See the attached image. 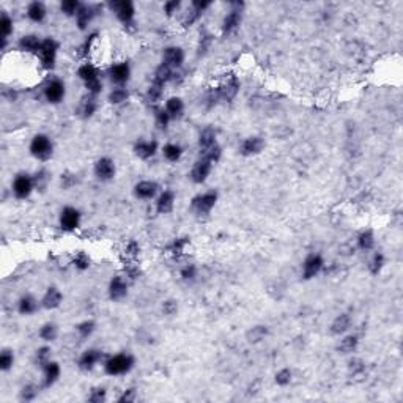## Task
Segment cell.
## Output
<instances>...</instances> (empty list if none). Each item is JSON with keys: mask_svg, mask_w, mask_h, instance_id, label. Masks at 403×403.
I'll list each match as a JSON object with an SVG mask.
<instances>
[{"mask_svg": "<svg viewBox=\"0 0 403 403\" xmlns=\"http://www.w3.org/2000/svg\"><path fill=\"white\" fill-rule=\"evenodd\" d=\"M44 370V388H50L60 377V366L54 361H47L43 366Z\"/></svg>", "mask_w": 403, "mask_h": 403, "instance_id": "cell-23", "label": "cell"}, {"mask_svg": "<svg viewBox=\"0 0 403 403\" xmlns=\"http://www.w3.org/2000/svg\"><path fill=\"white\" fill-rule=\"evenodd\" d=\"M178 312V304L177 301H173V299H167V301H164L162 304V314L167 315V317H172Z\"/></svg>", "mask_w": 403, "mask_h": 403, "instance_id": "cell-52", "label": "cell"}, {"mask_svg": "<svg viewBox=\"0 0 403 403\" xmlns=\"http://www.w3.org/2000/svg\"><path fill=\"white\" fill-rule=\"evenodd\" d=\"M57 334H58V329L54 323H46L39 329V337L46 340V342H52V340H55Z\"/></svg>", "mask_w": 403, "mask_h": 403, "instance_id": "cell-38", "label": "cell"}, {"mask_svg": "<svg viewBox=\"0 0 403 403\" xmlns=\"http://www.w3.org/2000/svg\"><path fill=\"white\" fill-rule=\"evenodd\" d=\"M80 3L77 2V0H65V2H61L60 8H61V11H63L66 16H76L77 11L80 9Z\"/></svg>", "mask_w": 403, "mask_h": 403, "instance_id": "cell-41", "label": "cell"}, {"mask_svg": "<svg viewBox=\"0 0 403 403\" xmlns=\"http://www.w3.org/2000/svg\"><path fill=\"white\" fill-rule=\"evenodd\" d=\"M266 336H268V328L258 325V326H254L252 329L247 331L246 339H247V342H249V344H258V342H262Z\"/></svg>", "mask_w": 403, "mask_h": 403, "instance_id": "cell-34", "label": "cell"}, {"mask_svg": "<svg viewBox=\"0 0 403 403\" xmlns=\"http://www.w3.org/2000/svg\"><path fill=\"white\" fill-rule=\"evenodd\" d=\"M41 44H43V41H41L36 35H25L19 41L20 49L25 50V52H39Z\"/></svg>", "mask_w": 403, "mask_h": 403, "instance_id": "cell-26", "label": "cell"}, {"mask_svg": "<svg viewBox=\"0 0 403 403\" xmlns=\"http://www.w3.org/2000/svg\"><path fill=\"white\" fill-rule=\"evenodd\" d=\"M213 145H216V131L213 128H205L202 132H200V137H199V147L202 151L211 148Z\"/></svg>", "mask_w": 403, "mask_h": 403, "instance_id": "cell-29", "label": "cell"}, {"mask_svg": "<svg viewBox=\"0 0 403 403\" xmlns=\"http://www.w3.org/2000/svg\"><path fill=\"white\" fill-rule=\"evenodd\" d=\"M178 8H180V2H178V0H172V2L164 3V11L167 13L169 16H172L173 13H177Z\"/></svg>", "mask_w": 403, "mask_h": 403, "instance_id": "cell-59", "label": "cell"}, {"mask_svg": "<svg viewBox=\"0 0 403 403\" xmlns=\"http://www.w3.org/2000/svg\"><path fill=\"white\" fill-rule=\"evenodd\" d=\"M156 192H158V184L154 181H148V180H143V181L137 183L136 188H134V194H136V197L143 199V200L153 199L154 195H156Z\"/></svg>", "mask_w": 403, "mask_h": 403, "instance_id": "cell-17", "label": "cell"}, {"mask_svg": "<svg viewBox=\"0 0 403 403\" xmlns=\"http://www.w3.org/2000/svg\"><path fill=\"white\" fill-rule=\"evenodd\" d=\"M265 147V142L262 137H247L241 143V153L244 156H252V154H258Z\"/></svg>", "mask_w": 403, "mask_h": 403, "instance_id": "cell-19", "label": "cell"}, {"mask_svg": "<svg viewBox=\"0 0 403 403\" xmlns=\"http://www.w3.org/2000/svg\"><path fill=\"white\" fill-rule=\"evenodd\" d=\"M358 246L359 249L363 251H370L372 247L375 246V236H374V232L372 230H364L358 236Z\"/></svg>", "mask_w": 403, "mask_h": 403, "instance_id": "cell-36", "label": "cell"}, {"mask_svg": "<svg viewBox=\"0 0 403 403\" xmlns=\"http://www.w3.org/2000/svg\"><path fill=\"white\" fill-rule=\"evenodd\" d=\"M95 14H96V13H95V8H93V6L82 5V6H80V9L77 11V14H76V19H77V25H79V28H80V30L87 28V25L91 22V19H93V16H95Z\"/></svg>", "mask_w": 403, "mask_h": 403, "instance_id": "cell-25", "label": "cell"}, {"mask_svg": "<svg viewBox=\"0 0 403 403\" xmlns=\"http://www.w3.org/2000/svg\"><path fill=\"white\" fill-rule=\"evenodd\" d=\"M169 121H170V115L165 112V109H156V123H158V126L161 129H165L169 126Z\"/></svg>", "mask_w": 403, "mask_h": 403, "instance_id": "cell-51", "label": "cell"}, {"mask_svg": "<svg viewBox=\"0 0 403 403\" xmlns=\"http://www.w3.org/2000/svg\"><path fill=\"white\" fill-rule=\"evenodd\" d=\"M350 325H351V318H350V315L348 314H342V315H339L334 322H333V325H331V331H333V334H344L345 331H348V328H350Z\"/></svg>", "mask_w": 403, "mask_h": 403, "instance_id": "cell-31", "label": "cell"}, {"mask_svg": "<svg viewBox=\"0 0 403 403\" xmlns=\"http://www.w3.org/2000/svg\"><path fill=\"white\" fill-rule=\"evenodd\" d=\"M134 366V359L129 355H115L106 361L104 369L109 375H123L128 374Z\"/></svg>", "mask_w": 403, "mask_h": 403, "instance_id": "cell-1", "label": "cell"}, {"mask_svg": "<svg viewBox=\"0 0 403 403\" xmlns=\"http://www.w3.org/2000/svg\"><path fill=\"white\" fill-rule=\"evenodd\" d=\"M57 43L52 39V38H46L43 41V44L39 47V60H41V65H43L46 69H50L54 68L55 65V57H57Z\"/></svg>", "mask_w": 403, "mask_h": 403, "instance_id": "cell-3", "label": "cell"}, {"mask_svg": "<svg viewBox=\"0 0 403 403\" xmlns=\"http://www.w3.org/2000/svg\"><path fill=\"white\" fill-rule=\"evenodd\" d=\"M101 358H102V353L99 350L90 348V350H87V351L82 353V356L79 359V366H80V369H84V370H91L99 363Z\"/></svg>", "mask_w": 403, "mask_h": 403, "instance_id": "cell-18", "label": "cell"}, {"mask_svg": "<svg viewBox=\"0 0 403 403\" xmlns=\"http://www.w3.org/2000/svg\"><path fill=\"white\" fill-rule=\"evenodd\" d=\"M364 372V363L361 359L355 358V359H351L350 361V374H353V375H361Z\"/></svg>", "mask_w": 403, "mask_h": 403, "instance_id": "cell-54", "label": "cell"}, {"mask_svg": "<svg viewBox=\"0 0 403 403\" xmlns=\"http://www.w3.org/2000/svg\"><path fill=\"white\" fill-rule=\"evenodd\" d=\"M76 177L74 175H71V173H65V175H61V186H63L65 189H69L71 186H73L76 183Z\"/></svg>", "mask_w": 403, "mask_h": 403, "instance_id": "cell-58", "label": "cell"}, {"mask_svg": "<svg viewBox=\"0 0 403 403\" xmlns=\"http://www.w3.org/2000/svg\"><path fill=\"white\" fill-rule=\"evenodd\" d=\"M33 191V180L28 175L20 173L13 181V192L17 199H27Z\"/></svg>", "mask_w": 403, "mask_h": 403, "instance_id": "cell-8", "label": "cell"}, {"mask_svg": "<svg viewBox=\"0 0 403 403\" xmlns=\"http://www.w3.org/2000/svg\"><path fill=\"white\" fill-rule=\"evenodd\" d=\"M184 61V50L178 46H170L164 50V58L162 63L167 65L172 69H177L183 65Z\"/></svg>", "mask_w": 403, "mask_h": 403, "instance_id": "cell-11", "label": "cell"}, {"mask_svg": "<svg viewBox=\"0 0 403 403\" xmlns=\"http://www.w3.org/2000/svg\"><path fill=\"white\" fill-rule=\"evenodd\" d=\"M77 76L84 80V84L88 85V84H93V82H96V80H101L99 79V71L90 65V63H85V65H82L79 69H77Z\"/></svg>", "mask_w": 403, "mask_h": 403, "instance_id": "cell-24", "label": "cell"}, {"mask_svg": "<svg viewBox=\"0 0 403 403\" xmlns=\"http://www.w3.org/2000/svg\"><path fill=\"white\" fill-rule=\"evenodd\" d=\"M128 293V284L121 276H115L109 284V296L113 301H120Z\"/></svg>", "mask_w": 403, "mask_h": 403, "instance_id": "cell-14", "label": "cell"}, {"mask_svg": "<svg viewBox=\"0 0 403 403\" xmlns=\"http://www.w3.org/2000/svg\"><path fill=\"white\" fill-rule=\"evenodd\" d=\"M173 79V69L169 68L167 65H164L161 63L158 66V69L154 71V77H153V82H156V84L159 85H164V84H167L169 80Z\"/></svg>", "mask_w": 403, "mask_h": 403, "instance_id": "cell-30", "label": "cell"}, {"mask_svg": "<svg viewBox=\"0 0 403 403\" xmlns=\"http://www.w3.org/2000/svg\"><path fill=\"white\" fill-rule=\"evenodd\" d=\"M383 266H385V255L381 252H377L374 257H372V260L369 263V270L372 274H378L381 270H383Z\"/></svg>", "mask_w": 403, "mask_h": 403, "instance_id": "cell-40", "label": "cell"}, {"mask_svg": "<svg viewBox=\"0 0 403 403\" xmlns=\"http://www.w3.org/2000/svg\"><path fill=\"white\" fill-rule=\"evenodd\" d=\"M221 154H222V150H221V147L218 145V143H216V145H213L211 148L203 151V156L202 158L208 159L210 162H218L221 159Z\"/></svg>", "mask_w": 403, "mask_h": 403, "instance_id": "cell-45", "label": "cell"}, {"mask_svg": "<svg viewBox=\"0 0 403 403\" xmlns=\"http://www.w3.org/2000/svg\"><path fill=\"white\" fill-rule=\"evenodd\" d=\"M240 90V80L236 79L235 76L229 77L227 80H224L222 84L216 88L214 91V99H221V101H232L236 93Z\"/></svg>", "mask_w": 403, "mask_h": 403, "instance_id": "cell-5", "label": "cell"}, {"mask_svg": "<svg viewBox=\"0 0 403 403\" xmlns=\"http://www.w3.org/2000/svg\"><path fill=\"white\" fill-rule=\"evenodd\" d=\"M88 400L91 403H101L106 400V389L104 388H95L91 389L90 396H88Z\"/></svg>", "mask_w": 403, "mask_h": 403, "instance_id": "cell-50", "label": "cell"}, {"mask_svg": "<svg viewBox=\"0 0 403 403\" xmlns=\"http://www.w3.org/2000/svg\"><path fill=\"white\" fill-rule=\"evenodd\" d=\"M38 394V389L32 385H28L25 388H22V391H20V399L25 400V402H30V400H33Z\"/></svg>", "mask_w": 403, "mask_h": 403, "instance_id": "cell-53", "label": "cell"}, {"mask_svg": "<svg viewBox=\"0 0 403 403\" xmlns=\"http://www.w3.org/2000/svg\"><path fill=\"white\" fill-rule=\"evenodd\" d=\"M27 16H28L30 20H33V22H41V20L46 17V6H44V3H41V2L30 3L28 8H27Z\"/></svg>", "mask_w": 403, "mask_h": 403, "instance_id": "cell-28", "label": "cell"}, {"mask_svg": "<svg viewBox=\"0 0 403 403\" xmlns=\"http://www.w3.org/2000/svg\"><path fill=\"white\" fill-rule=\"evenodd\" d=\"M95 175L101 181H109L115 177V164L110 158H101L95 164Z\"/></svg>", "mask_w": 403, "mask_h": 403, "instance_id": "cell-9", "label": "cell"}, {"mask_svg": "<svg viewBox=\"0 0 403 403\" xmlns=\"http://www.w3.org/2000/svg\"><path fill=\"white\" fill-rule=\"evenodd\" d=\"M139 252H140V247H139V244H137L136 241H131V243L126 246V255H129V257H137Z\"/></svg>", "mask_w": 403, "mask_h": 403, "instance_id": "cell-60", "label": "cell"}, {"mask_svg": "<svg viewBox=\"0 0 403 403\" xmlns=\"http://www.w3.org/2000/svg\"><path fill=\"white\" fill-rule=\"evenodd\" d=\"M109 6L125 25L132 22L134 14H136V9H134L132 2H129V0H117V2H110Z\"/></svg>", "mask_w": 403, "mask_h": 403, "instance_id": "cell-4", "label": "cell"}, {"mask_svg": "<svg viewBox=\"0 0 403 403\" xmlns=\"http://www.w3.org/2000/svg\"><path fill=\"white\" fill-rule=\"evenodd\" d=\"M359 344V340L356 336H347L344 337L342 340H340V344L337 345V351L339 353H342V355H350V353H353V351L356 350Z\"/></svg>", "mask_w": 403, "mask_h": 403, "instance_id": "cell-33", "label": "cell"}, {"mask_svg": "<svg viewBox=\"0 0 403 403\" xmlns=\"http://www.w3.org/2000/svg\"><path fill=\"white\" fill-rule=\"evenodd\" d=\"M80 224V213L73 208V206H66L60 213V227L65 232H73L76 230Z\"/></svg>", "mask_w": 403, "mask_h": 403, "instance_id": "cell-7", "label": "cell"}, {"mask_svg": "<svg viewBox=\"0 0 403 403\" xmlns=\"http://www.w3.org/2000/svg\"><path fill=\"white\" fill-rule=\"evenodd\" d=\"M188 246V238H180V240H175L172 244H170V247H169V252L172 254V255H181L183 252H184V247Z\"/></svg>", "mask_w": 403, "mask_h": 403, "instance_id": "cell-48", "label": "cell"}, {"mask_svg": "<svg viewBox=\"0 0 403 403\" xmlns=\"http://www.w3.org/2000/svg\"><path fill=\"white\" fill-rule=\"evenodd\" d=\"M162 153H164V158L167 159V161L177 162L181 158L183 150H181L180 145H177V143H167V145H164Z\"/></svg>", "mask_w": 403, "mask_h": 403, "instance_id": "cell-35", "label": "cell"}, {"mask_svg": "<svg viewBox=\"0 0 403 403\" xmlns=\"http://www.w3.org/2000/svg\"><path fill=\"white\" fill-rule=\"evenodd\" d=\"M13 363H14V356H13L11 351H8V350L2 351V355H0V369L9 370V369H11V366H13Z\"/></svg>", "mask_w": 403, "mask_h": 403, "instance_id": "cell-49", "label": "cell"}, {"mask_svg": "<svg viewBox=\"0 0 403 403\" xmlns=\"http://www.w3.org/2000/svg\"><path fill=\"white\" fill-rule=\"evenodd\" d=\"M134 400H136V391H134V389L125 391L118 399L120 403H129V402H134Z\"/></svg>", "mask_w": 403, "mask_h": 403, "instance_id": "cell-57", "label": "cell"}, {"mask_svg": "<svg viewBox=\"0 0 403 403\" xmlns=\"http://www.w3.org/2000/svg\"><path fill=\"white\" fill-rule=\"evenodd\" d=\"M49 358H50V348H47V347H41L38 351H36V359H38V363L39 364H46L47 361H49Z\"/></svg>", "mask_w": 403, "mask_h": 403, "instance_id": "cell-55", "label": "cell"}, {"mask_svg": "<svg viewBox=\"0 0 403 403\" xmlns=\"http://www.w3.org/2000/svg\"><path fill=\"white\" fill-rule=\"evenodd\" d=\"M183 110H184V104H183L181 98H178V96H172V98H169L167 101H165V112L169 113L170 118H177V117H180L181 113H183Z\"/></svg>", "mask_w": 403, "mask_h": 403, "instance_id": "cell-27", "label": "cell"}, {"mask_svg": "<svg viewBox=\"0 0 403 403\" xmlns=\"http://www.w3.org/2000/svg\"><path fill=\"white\" fill-rule=\"evenodd\" d=\"M158 151V143L154 140H140L134 145V153L140 159H150Z\"/></svg>", "mask_w": 403, "mask_h": 403, "instance_id": "cell-15", "label": "cell"}, {"mask_svg": "<svg viewBox=\"0 0 403 403\" xmlns=\"http://www.w3.org/2000/svg\"><path fill=\"white\" fill-rule=\"evenodd\" d=\"M195 274H197V270H195L194 265H186L181 270V277L184 279V281H192Z\"/></svg>", "mask_w": 403, "mask_h": 403, "instance_id": "cell-56", "label": "cell"}, {"mask_svg": "<svg viewBox=\"0 0 403 403\" xmlns=\"http://www.w3.org/2000/svg\"><path fill=\"white\" fill-rule=\"evenodd\" d=\"M241 24V13L240 9H233L229 14L224 17V22H222V32L224 35H229L232 32H235L236 28L240 27Z\"/></svg>", "mask_w": 403, "mask_h": 403, "instance_id": "cell-21", "label": "cell"}, {"mask_svg": "<svg viewBox=\"0 0 403 403\" xmlns=\"http://www.w3.org/2000/svg\"><path fill=\"white\" fill-rule=\"evenodd\" d=\"M323 258L322 255H318V254H312V255H309L306 258V262L303 265V274H304V279H312L315 277L320 271L323 270Z\"/></svg>", "mask_w": 403, "mask_h": 403, "instance_id": "cell-12", "label": "cell"}, {"mask_svg": "<svg viewBox=\"0 0 403 403\" xmlns=\"http://www.w3.org/2000/svg\"><path fill=\"white\" fill-rule=\"evenodd\" d=\"M292 377H293V374H292L290 369H282L276 374V383L279 386H287V385H290Z\"/></svg>", "mask_w": 403, "mask_h": 403, "instance_id": "cell-46", "label": "cell"}, {"mask_svg": "<svg viewBox=\"0 0 403 403\" xmlns=\"http://www.w3.org/2000/svg\"><path fill=\"white\" fill-rule=\"evenodd\" d=\"M109 76H110L112 82H115V84L121 85V84H125V82L129 80L131 68H129L128 63H117V65H113L109 69Z\"/></svg>", "mask_w": 403, "mask_h": 403, "instance_id": "cell-16", "label": "cell"}, {"mask_svg": "<svg viewBox=\"0 0 403 403\" xmlns=\"http://www.w3.org/2000/svg\"><path fill=\"white\" fill-rule=\"evenodd\" d=\"M96 107H98L96 98L93 96V95H88V96H85L84 99H82V102H80V113L84 117H91L93 113H95Z\"/></svg>", "mask_w": 403, "mask_h": 403, "instance_id": "cell-37", "label": "cell"}, {"mask_svg": "<svg viewBox=\"0 0 403 403\" xmlns=\"http://www.w3.org/2000/svg\"><path fill=\"white\" fill-rule=\"evenodd\" d=\"M61 299H63V296H61L58 288L49 287L47 292L43 296V301H41V304H43L44 309H57L61 304Z\"/></svg>", "mask_w": 403, "mask_h": 403, "instance_id": "cell-20", "label": "cell"}, {"mask_svg": "<svg viewBox=\"0 0 403 403\" xmlns=\"http://www.w3.org/2000/svg\"><path fill=\"white\" fill-rule=\"evenodd\" d=\"M218 202V194L216 192H205L192 199V210L197 214H208L213 206Z\"/></svg>", "mask_w": 403, "mask_h": 403, "instance_id": "cell-6", "label": "cell"}, {"mask_svg": "<svg viewBox=\"0 0 403 403\" xmlns=\"http://www.w3.org/2000/svg\"><path fill=\"white\" fill-rule=\"evenodd\" d=\"M211 167H213V162H210L208 159H205V158L199 159L194 164V167L191 170V180L197 184L206 181V178H208L210 173H211Z\"/></svg>", "mask_w": 403, "mask_h": 403, "instance_id": "cell-10", "label": "cell"}, {"mask_svg": "<svg viewBox=\"0 0 403 403\" xmlns=\"http://www.w3.org/2000/svg\"><path fill=\"white\" fill-rule=\"evenodd\" d=\"M44 96L49 102H52V104H57L65 96V85L63 82L55 79V80H50L49 84L46 85L44 88Z\"/></svg>", "mask_w": 403, "mask_h": 403, "instance_id": "cell-13", "label": "cell"}, {"mask_svg": "<svg viewBox=\"0 0 403 403\" xmlns=\"http://www.w3.org/2000/svg\"><path fill=\"white\" fill-rule=\"evenodd\" d=\"M128 96H129V93L126 88L117 87L109 93V101L112 102V104H121V102H125L128 99Z\"/></svg>", "mask_w": 403, "mask_h": 403, "instance_id": "cell-39", "label": "cell"}, {"mask_svg": "<svg viewBox=\"0 0 403 403\" xmlns=\"http://www.w3.org/2000/svg\"><path fill=\"white\" fill-rule=\"evenodd\" d=\"M52 150H54L52 142L44 134H38V136L32 139V143H30V153L41 161L49 159L50 154H52Z\"/></svg>", "mask_w": 403, "mask_h": 403, "instance_id": "cell-2", "label": "cell"}, {"mask_svg": "<svg viewBox=\"0 0 403 403\" xmlns=\"http://www.w3.org/2000/svg\"><path fill=\"white\" fill-rule=\"evenodd\" d=\"M162 87L164 85H159V84H156V82H153L151 87L147 91V99L150 102H158L162 96Z\"/></svg>", "mask_w": 403, "mask_h": 403, "instance_id": "cell-44", "label": "cell"}, {"mask_svg": "<svg viewBox=\"0 0 403 403\" xmlns=\"http://www.w3.org/2000/svg\"><path fill=\"white\" fill-rule=\"evenodd\" d=\"M173 205H175V194L172 191H164L156 200V210L161 214H167L173 210Z\"/></svg>", "mask_w": 403, "mask_h": 403, "instance_id": "cell-22", "label": "cell"}, {"mask_svg": "<svg viewBox=\"0 0 403 403\" xmlns=\"http://www.w3.org/2000/svg\"><path fill=\"white\" fill-rule=\"evenodd\" d=\"M0 30H2V39L3 41H6V38L13 33V20L6 14H3L2 19H0Z\"/></svg>", "mask_w": 403, "mask_h": 403, "instance_id": "cell-43", "label": "cell"}, {"mask_svg": "<svg viewBox=\"0 0 403 403\" xmlns=\"http://www.w3.org/2000/svg\"><path fill=\"white\" fill-rule=\"evenodd\" d=\"M73 263H74V266L77 268L79 271H85V270H88V266H90V257L85 252H79L74 257Z\"/></svg>", "mask_w": 403, "mask_h": 403, "instance_id": "cell-47", "label": "cell"}, {"mask_svg": "<svg viewBox=\"0 0 403 403\" xmlns=\"http://www.w3.org/2000/svg\"><path fill=\"white\" fill-rule=\"evenodd\" d=\"M36 307H38V303H36V299L33 296H22L19 299V304H17V309H19V312L22 314V315H30V314H33L36 311Z\"/></svg>", "mask_w": 403, "mask_h": 403, "instance_id": "cell-32", "label": "cell"}, {"mask_svg": "<svg viewBox=\"0 0 403 403\" xmlns=\"http://www.w3.org/2000/svg\"><path fill=\"white\" fill-rule=\"evenodd\" d=\"M76 329L82 339H87L93 334V331H95V323H93L91 320H85V322L79 323Z\"/></svg>", "mask_w": 403, "mask_h": 403, "instance_id": "cell-42", "label": "cell"}]
</instances>
